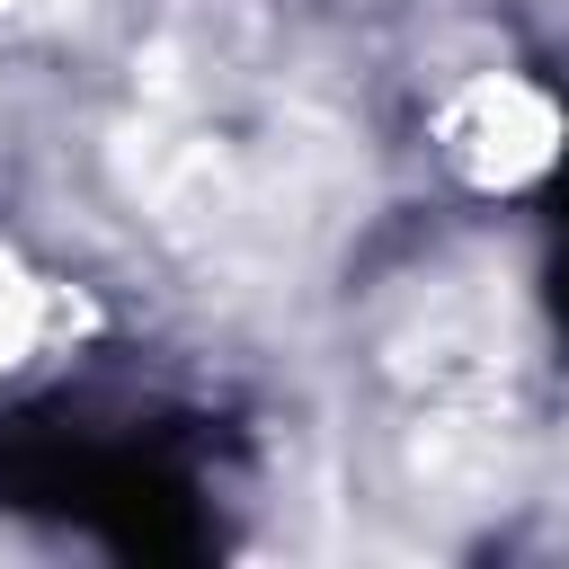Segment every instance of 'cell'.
<instances>
[{
  "instance_id": "6da1fadb",
  "label": "cell",
  "mask_w": 569,
  "mask_h": 569,
  "mask_svg": "<svg viewBox=\"0 0 569 569\" xmlns=\"http://www.w3.org/2000/svg\"><path fill=\"white\" fill-rule=\"evenodd\" d=\"M445 151H453V169L471 178V187H525V178H542L551 160H560V107L533 89V80H507V71H489V80H471L453 107H445Z\"/></svg>"
},
{
  "instance_id": "7a4b0ae2",
  "label": "cell",
  "mask_w": 569,
  "mask_h": 569,
  "mask_svg": "<svg viewBox=\"0 0 569 569\" xmlns=\"http://www.w3.org/2000/svg\"><path fill=\"white\" fill-rule=\"evenodd\" d=\"M27 347H36V284H27V267L0 249V373H9Z\"/></svg>"
}]
</instances>
